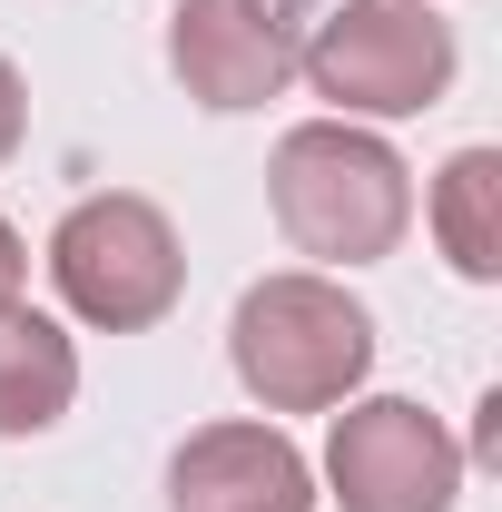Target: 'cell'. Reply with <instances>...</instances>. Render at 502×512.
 <instances>
[{
	"label": "cell",
	"mask_w": 502,
	"mask_h": 512,
	"mask_svg": "<svg viewBox=\"0 0 502 512\" xmlns=\"http://www.w3.org/2000/svg\"><path fill=\"white\" fill-rule=\"evenodd\" d=\"M79 394V345H69L50 316H30L20 296L0 306V434H50Z\"/></svg>",
	"instance_id": "cell-8"
},
{
	"label": "cell",
	"mask_w": 502,
	"mask_h": 512,
	"mask_svg": "<svg viewBox=\"0 0 502 512\" xmlns=\"http://www.w3.org/2000/svg\"><path fill=\"white\" fill-rule=\"evenodd\" d=\"M434 237L453 256V276L493 286L502 276V148H453L434 178Z\"/></svg>",
	"instance_id": "cell-9"
},
{
	"label": "cell",
	"mask_w": 502,
	"mask_h": 512,
	"mask_svg": "<svg viewBox=\"0 0 502 512\" xmlns=\"http://www.w3.org/2000/svg\"><path fill=\"white\" fill-rule=\"evenodd\" d=\"M325 483L345 512H453L463 444L443 434L414 394H365L325 434Z\"/></svg>",
	"instance_id": "cell-5"
},
{
	"label": "cell",
	"mask_w": 502,
	"mask_h": 512,
	"mask_svg": "<svg viewBox=\"0 0 502 512\" xmlns=\"http://www.w3.org/2000/svg\"><path fill=\"white\" fill-rule=\"evenodd\" d=\"M306 30L315 10L306 0H178L168 20V69L197 109H266L296 60H306Z\"/></svg>",
	"instance_id": "cell-6"
},
{
	"label": "cell",
	"mask_w": 502,
	"mask_h": 512,
	"mask_svg": "<svg viewBox=\"0 0 502 512\" xmlns=\"http://www.w3.org/2000/svg\"><path fill=\"white\" fill-rule=\"evenodd\" d=\"M227 365L266 414H335L355 384L375 375V316L315 276V266H286V276H256L227 316Z\"/></svg>",
	"instance_id": "cell-2"
},
{
	"label": "cell",
	"mask_w": 502,
	"mask_h": 512,
	"mask_svg": "<svg viewBox=\"0 0 502 512\" xmlns=\"http://www.w3.org/2000/svg\"><path fill=\"white\" fill-rule=\"evenodd\" d=\"M266 207L315 266H375L414 227V168L355 119H306L266 158Z\"/></svg>",
	"instance_id": "cell-1"
},
{
	"label": "cell",
	"mask_w": 502,
	"mask_h": 512,
	"mask_svg": "<svg viewBox=\"0 0 502 512\" xmlns=\"http://www.w3.org/2000/svg\"><path fill=\"white\" fill-rule=\"evenodd\" d=\"M50 286H60L69 316L99 325V335H138V325H158L168 306H178V286H188V256H178L168 207L138 197V188L79 197L60 227H50Z\"/></svg>",
	"instance_id": "cell-3"
},
{
	"label": "cell",
	"mask_w": 502,
	"mask_h": 512,
	"mask_svg": "<svg viewBox=\"0 0 502 512\" xmlns=\"http://www.w3.org/2000/svg\"><path fill=\"white\" fill-rule=\"evenodd\" d=\"M296 69L335 119H414L453 89V20H434V0H345L306 30Z\"/></svg>",
	"instance_id": "cell-4"
},
{
	"label": "cell",
	"mask_w": 502,
	"mask_h": 512,
	"mask_svg": "<svg viewBox=\"0 0 502 512\" xmlns=\"http://www.w3.org/2000/svg\"><path fill=\"white\" fill-rule=\"evenodd\" d=\"M178 512H315V473L276 424H197L168 453Z\"/></svg>",
	"instance_id": "cell-7"
},
{
	"label": "cell",
	"mask_w": 502,
	"mask_h": 512,
	"mask_svg": "<svg viewBox=\"0 0 502 512\" xmlns=\"http://www.w3.org/2000/svg\"><path fill=\"white\" fill-rule=\"evenodd\" d=\"M20 128H30V99H20V69L0 60V168L20 158Z\"/></svg>",
	"instance_id": "cell-10"
},
{
	"label": "cell",
	"mask_w": 502,
	"mask_h": 512,
	"mask_svg": "<svg viewBox=\"0 0 502 512\" xmlns=\"http://www.w3.org/2000/svg\"><path fill=\"white\" fill-rule=\"evenodd\" d=\"M20 276H30V247H20V227H10V217H0V306H10V296H20Z\"/></svg>",
	"instance_id": "cell-12"
},
{
	"label": "cell",
	"mask_w": 502,
	"mask_h": 512,
	"mask_svg": "<svg viewBox=\"0 0 502 512\" xmlns=\"http://www.w3.org/2000/svg\"><path fill=\"white\" fill-rule=\"evenodd\" d=\"M473 463H502V394L473 404Z\"/></svg>",
	"instance_id": "cell-11"
}]
</instances>
